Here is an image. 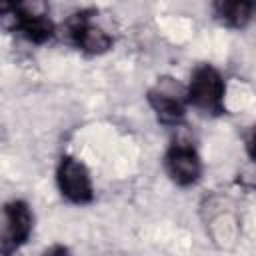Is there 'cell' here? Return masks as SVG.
<instances>
[{
    "label": "cell",
    "mask_w": 256,
    "mask_h": 256,
    "mask_svg": "<svg viewBox=\"0 0 256 256\" xmlns=\"http://www.w3.org/2000/svg\"><path fill=\"white\" fill-rule=\"evenodd\" d=\"M96 14L98 12L92 8H82L74 14H70L62 26L66 42L86 56L106 54L114 46L112 34L106 32L96 22Z\"/></svg>",
    "instance_id": "cell-3"
},
{
    "label": "cell",
    "mask_w": 256,
    "mask_h": 256,
    "mask_svg": "<svg viewBox=\"0 0 256 256\" xmlns=\"http://www.w3.org/2000/svg\"><path fill=\"white\" fill-rule=\"evenodd\" d=\"M40 256H72V252H70V248L64 246V244H52V246H48Z\"/></svg>",
    "instance_id": "cell-10"
},
{
    "label": "cell",
    "mask_w": 256,
    "mask_h": 256,
    "mask_svg": "<svg viewBox=\"0 0 256 256\" xmlns=\"http://www.w3.org/2000/svg\"><path fill=\"white\" fill-rule=\"evenodd\" d=\"M56 188L60 196L74 204L86 206L94 200V180L88 166L72 154H62L56 164Z\"/></svg>",
    "instance_id": "cell-6"
},
{
    "label": "cell",
    "mask_w": 256,
    "mask_h": 256,
    "mask_svg": "<svg viewBox=\"0 0 256 256\" xmlns=\"http://www.w3.org/2000/svg\"><path fill=\"white\" fill-rule=\"evenodd\" d=\"M34 232V212L22 198H12L2 208L0 256H14Z\"/></svg>",
    "instance_id": "cell-7"
},
{
    "label": "cell",
    "mask_w": 256,
    "mask_h": 256,
    "mask_svg": "<svg viewBox=\"0 0 256 256\" xmlns=\"http://www.w3.org/2000/svg\"><path fill=\"white\" fill-rule=\"evenodd\" d=\"M212 14L214 18L226 26V28H244L252 22L256 16V2H244V0H222L212 4Z\"/></svg>",
    "instance_id": "cell-8"
},
{
    "label": "cell",
    "mask_w": 256,
    "mask_h": 256,
    "mask_svg": "<svg viewBox=\"0 0 256 256\" xmlns=\"http://www.w3.org/2000/svg\"><path fill=\"white\" fill-rule=\"evenodd\" d=\"M244 148H246V154H248V158L256 164V124L248 130V134H246V140H244Z\"/></svg>",
    "instance_id": "cell-9"
},
{
    "label": "cell",
    "mask_w": 256,
    "mask_h": 256,
    "mask_svg": "<svg viewBox=\"0 0 256 256\" xmlns=\"http://www.w3.org/2000/svg\"><path fill=\"white\" fill-rule=\"evenodd\" d=\"M188 106L202 116L218 118L226 114V80L212 64H198L186 84Z\"/></svg>",
    "instance_id": "cell-2"
},
{
    "label": "cell",
    "mask_w": 256,
    "mask_h": 256,
    "mask_svg": "<svg viewBox=\"0 0 256 256\" xmlns=\"http://www.w3.org/2000/svg\"><path fill=\"white\" fill-rule=\"evenodd\" d=\"M166 176L180 188H190L200 182L204 174V162L198 148L186 138H174L162 158Z\"/></svg>",
    "instance_id": "cell-5"
},
{
    "label": "cell",
    "mask_w": 256,
    "mask_h": 256,
    "mask_svg": "<svg viewBox=\"0 0 256 256\" xmlns=\"http://www.w3.org/2000/svg\"><path fill=\"white\" fill-rule=\"evenodd\" d=\"M2 24L30 44H46L56 36V24L42 2H4L0 6Z\"/></svg>",
    "instance_id": "cell-1"
},
{
    "label": "cell",
    "mask_w": 256,
    "mask_h": 256,
    "mask_svg": "<svg viewBox=\"0 0 256 256\" xmlns=\"http://www.w3.org/2000/svg\"><path fill=\"white\" fill-rule=\"evenodd\" d=\"M146 102L154 112L156 120L164 126H180L188 114V96L186 84H180L172 76H160L154 86L146 92Z\"/></svg>",
    "instance_id": "cell-4"
}]
</instances>
